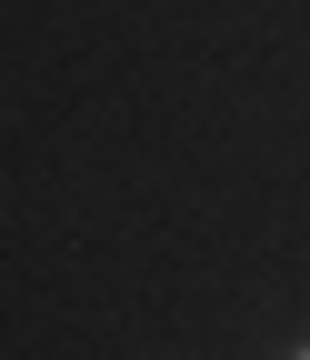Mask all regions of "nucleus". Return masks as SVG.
<instances>
[{
  "instance_id": "1",
  "label": "nucleus",
  "mask_w": 310,
  "mask_h": 360,
  "mask_svg": "<svg viewBox=\"0 0 310 360\" xmlns=\"http://www.w3.org/2000/svg\"><path fill=\"white\" fill-rule=\"evenodd\" d=\"M290 360H310V350H290Z\"/></svg>"
}]
</instances>
